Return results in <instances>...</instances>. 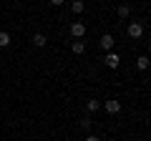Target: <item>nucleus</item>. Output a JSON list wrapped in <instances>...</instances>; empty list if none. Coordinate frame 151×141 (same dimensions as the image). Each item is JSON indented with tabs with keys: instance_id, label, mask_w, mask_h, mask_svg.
Wrapping results in <instances>:
<instances>
[{
	"instance_id": "obj_8",
	"label": "nucleus",
	"mask_w": 151,
	"mask_h": 141,
	"mask_svg": "<svg viewBox=\"0 0 151 141\" xmlns=\"http://www.w3.org/2000/svg\"><path fill=\"white\" fill-rule=\"evenodd\" d=\"M70 10H73L76 15H78V13H83V10H86V3H81V0H73V3H70Z\"/></svg>"
},
{
	"instance_id": "obj_2",
	"label": "nucleus",
	"mask_w": 151,
	"mask_h": 141,
	"mask_svg": "<svg viewBox=\"0 0 151 141\" xmlns=\"http://www.w3.org/2000/svg\"><path fill=\"white\" fill-rule=\"evenodd\" d=\"M113 43H116V38H113L111 33H103V35H101V48L106 50V53H111V50H113Z\"/></svg>"
},
{
	"instance_id": "obj_5",
	"label": "nucleus",
	"mask_w": 151,
	"mask_h": 141,
	"mask_svg": "<svg viewBox=\"0 0 151 141\" xmlns=\"http://www.w3.org/2000/svg\"><path fill=\"white\" fill-rule=\"evenodd\" d=\"M103 109H106L111 116H116V114L121 111V101H116V98H108V101L103 103Z\"/></svg>"
},
{
	"instance_id": "obj_10",
	"label": "nucleus",
	"mask_w": 151,
	"mask_h": 141,
	"mask_svg": "<svg viewBox=\"0 0 151 141\" xmlns=\"http://www.w3.org/2000/svg\"><path fill=\"white\" fill-rule=\"evenodd\" d=\"M116 13H119V18H129L131 5H119V8H116Z\"/></svg>"
},
{
	"instance_id": "obj_13",
	"label": "nucleus",
	"mask_w": 151,
	"mask_h": 141,
	"mask_svg": "<svg viewBox=\"0 0 151 141\" xmlns=\"http://www.w3.org/2000/svg\"><path fill=\"white\" fill-rule=\"evenodd\" d=\"M91 124H93L91 119H83V121H81V129H86V131H88V129H91Z\"/></svg>"
},
{
	"instance_id": "obj_11",
	"label": "nucleus",
	"mask_w": 151,
	"mask_h": 141,
	"mask_svg": "<svg viewBox=\"0 0 151 141\" xmlns=\"http://www.w3.org/2000/svg\"><path fill=\"white\" fill-rule=\"evenodd\" d=\"M5 45H10V35L5 30H0V48H5Z\"/></svg>"
},
{
	"instance_id": "obj_12",
	"label": "nucleus",
	"mask_w": 151,
	"mask_h": 141,
	"mask_svg": "<svg viewBox=\"0 0 151 141\" xmlns=\"http://www.w3.org/2000/svg\"><path fill=\"white\" fill-rule=\"evenodd\" d=\"M86 109L93 114V111H98V109H101V101H88V103H86Z\"/></svg>"
},
{
	"instance_id": "obj_4",
	"label": "nucleus",
	"mask_w": 151,
	"mask_h": 141,
	"mask_svg": "<svg viewBox=\"0 0 151 141\" xmlns=\"http://www.w3.org/2000/svg\"><path fill=\"white\" fill-rule=\"evenodd\" d=\"M70 35H73L76 40H81L83 35H86V25H83V23H78V20H76L73 25H70Z\"/></svg>"
},
{
	"instance_id": "obj_3",
	"label": "nucleus",
	"mask_w": 151,
	"mask_h": 141,
	"mask_svg": "<svg viewBox=\"0 0 151 141\" xmlns=\"http://www.w3.org/2000/svg\"><path fill=\"white\" fill-rule=\"evenodd\" d=\"M103 63H106L108 68H119V65H121V55H119V53H113V50H111V53H106Z\"/></svg>"
},
{
	"instance_id": "obj_14",
	"label": "nucleus",
	"mask_w": 151,
	"mask_h": 141,
	"mask_svg": "<svg viewBox=\"0 0 151 141\" xmlns=\"http://www.w3.org/2000/svg\"><path fill=\"white\" fill-rule=\"evenodd\" d=\"M86 141H101V139H98V136H93V134H91V136H86Z\"/></svg>"
},
{
	"instance_id": "obj_9",
	"label": "nucleus",
	"mask_w": 151,
	"mask_h": 141,
	"mask_svg": "<svg viewBox=\"0 0 151 141\" xmlns=\"http://www.w3.org/2000/svg\"><path fill=\"white\" fill-rule=\"evenodd\" d=\"M136 65H139V70H146L149 68V58H146V55H139V58H136Z\"/></svg>"
},
{
	"instance_id": "obj_7",
	"label": "nucleus",
	"mask_w": 151,
	"mask_h": 141,
	"mask_svg": "<svg viewBox=\"0 0 151 141\" xmlns=\"http://www.w3.org/2000/svg\"><path fill=\"white\" fill-rule=\"evenodd\" d=\"M45 43H48V38H45L43 33H35V35H33V45H38V48H43Z\"/></svg>"
},
{
	"instance_id": "obj_1",
	"label": "nucleus",
	"mask_w": 151,
	"mask_h": 141,
	"mask_svg": "<svg viewBox=\"0 0 151 141\" xmlns=\"http://www.w3.org/2000/svg\"><path fill=\"white\" fill-rule=\"evenodd\" d=\"M126 33H129V38H134V40H139L141 35H144V23H139V20H134L129 28H126Z\"/></svg>"
},
{
	"instance_id": "obj_6",
	"label": "nucleus",
	"mask_w": 151,
	"mask_h": 141,
	"mask_svg": "<svg viewBox=\"0 0 151 141\" xmlns=\"http://www.w3.org/2000/svg\"><path fill=\"white\" fill-rule=\"evenodd\" d=\"M70 50H73L76 55H83V53H86V43H83V40H73V45H70Z\"/></svg>"
}]
</instances>
